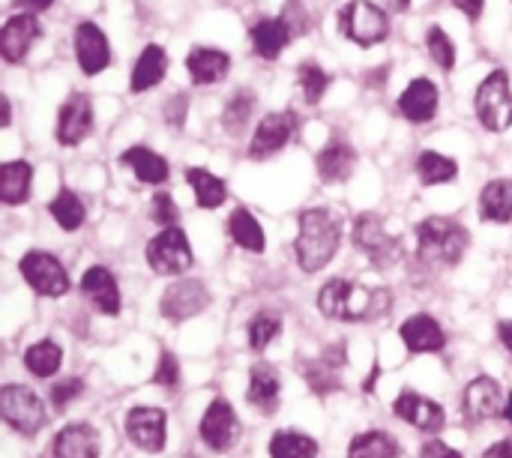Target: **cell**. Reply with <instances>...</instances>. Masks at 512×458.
<instances>
[{
  "label": "cell",
  "mask_w": 512,
  "mask_h": 458,
  "mask_svg": "<svg viewBox=\"0 0 512 458\" xmlns=\"http://www.w3.org/2000/svg\"><path fill=\"white\" fill-rule=\"evenodd\" d=\"M474 111L477 120L489 132H507L512 126V90L510 75L504 69H495L477 90L474 96Z\"/></svg>",
  "instance_id": "obj_6"
},
{
  "label": "cell",
  "mask_w": 512,
  "mask_h": 458,
  "mask_svg": "<svg viewBox=\"0 0 512 458\" xmlns=\"http://www.w3.org/2000/svg\"><path fill=\"white\" fill-rule=\"evenodd\" d=\"M81 393H84V381H81V378H69V381L57 384V387L51 390V405H54V411H66L69 402H75Z\"/></svg>",
  "instance_id": "obj_45"
},
{
  "label": "cell",
  "mask_w": 512,
  "mask_h": 458,
  "mask_svg": "<svg viewBox=\"0 0 512 458\" xmlns=\"http://www.w3.org/2000/svg\"><path fill=\"white\" fill-rule=\"evenodd\" d=\"M453 6H456V9H462L471 21H477V18L483 15L486 0H453Z\"/></svg>",
  "instance_id": "obj_48"
},
{
  "label": "cell",
  "mask_w": 512,
  "mask_h": 458,
  "mask_svg": "<svg viewBox=\"0 0 512 458\" xmlns=\"http://www.w3.org/2000/svg\"><path fill=\"white\" fill-rule=\"evenodd\" d=\"M186 69L192 75V84L198 87H207V84H216L228 75L231 69V57L222 51V48H192L189 57H186Z\"/></svg>",
  "instance_id": "obj_24"
},
{
  "label": "cell",
  "mask_w": 512,
  "mask_h": 458,
  "mask_svg": "<svg viewBox=\"0 0 512 458\" xmlns=\"http://www.w3.org/2000/svg\"><path fill=\"white\" fill-rule=\"evenodd\" d=\"M462 411L471 423H486V420L504 417V411H507L504 387L489 375L471 381L465 390V399H462Z\"/></svg>",
  "instance_id": "obj_14"
},
{
  "label": "cell",
  "mask_w": 512,
  "mask_h": 458,
  "mask_svg": "<svg viewBox=\"0 0 512 458\" xmlns=\"http://www.w3.org/2000/svg\"><path fill=\"white\" fill-rule=\"evenodd\" d=\"M18 9H24V12H42V9H48L54 0H12Z\"/></svg>",
  "instance_id": "obj_49"
},
{
  "label": "cell",
  "mask_w": 512,
  "mask_h": 458,
  "mask_svg": "<svg viewBox=\"0 0 512 458\" xmlns=\"http://www.w3.org/2000/svg\"><path fill=\"white\" fill-rule=\"evenodd\" d=\"M165 411L162 408H132L126 417V435L129 441L144 453H162L165 450Z\"/></svg>",
  "instance_id": "obj_16"
},
{
  "label": "cell",
  "mask_w": 512,
  "mask_h": 458,
  "mask_svg": "<svg viewBox=\"0 0 512 458\" xmlns=\"http://www.w3.org/2000/svg\"><path fill=\"white\" fill-rule=\"evenodd\" d=\"M168 72V54L162 45H147L138 60H135V69H132V84L129 90L132 93H144V90H153Z\"/></svg>",
  "instance_id": "obj_29"
},
{
  "label": "cell",
  "mask_w": 512,
  "mask_h": 458,
  "mask_svg": "<svg viewBox=\"0 0 512 458\" xmlns=\"http://www.w3.org/2000/svg\"><path fill=\"white\" fill-rule=\"evenodd\" d=\"M393 300L387 288H366L348 279H330L318 294V309L330 321L342 324H372L390 312Z\"/></svg>",
  "instance_id": "obj_1"
},
{
  "label": "cell",
  "mask_w": 512,
  "mask_h": 458,
  "mask_svg": "<svg viewBox=\"0 0 512 458\" xmlns=\"http://www.w3.org/2000/svg\"><path fill=\"white\" fill-rule=\"evenodd\" d=\"M207 306H210V291L201 279H180V282L168 285L159 300V312L174 324H183V321L201 315Z\"/></svg>",
  "instance_id": "obj_10"
},
{
  "label": "cell",
  "mask_w": 512,
  "mask_h": 458,
  "mask_svg": "<svg viewBox=\"0 0 512 458\" xmlns=\"http://www.w3.org/2000/svg\"><path fill=\"white\" fill-rule=\"evenodd\" d=\"M177 219H180V210H177L174 198L168 192H159L153 198V222L162 228H171V225H177Z\"/></svg>",
  "instance_id": "obj_43"
},
{
  "label": "cell",
  "mask_w": 512,
  "mask_h": 458,
  "mask_svg": "<svg viewBox=\"0 0 512 458\" xmlns=\"http://www.w3.org/2000/svg\"><path fill=\"white\" fill-rule=\"evenodd\" d=\"M438 99H441L438 84H435L432 78L420 75V78H414V81L405 87V93L399 96V114H402L405 120H411V123H429V120H435V114H438Z\"/></svg>",
  "instance_id": "obj_20"
},
{
  "label": "cell",
  "mask_w": 512,
  "mask_h": 458,
  "mask_svg": "<svg viewBox=\"0 0 512 458\" xmlns=\"http://www.w3.org/2000/svg\"><path fill=\"white\" fill-rule=\"evenodd\" d=\"M81 291L90 297V303L102 315H108V318L120 315V306H123L120 303V288H117V279H114V273L108 267H102V264L90 267L84 273V279H81Z\"/></svg>",
  "instance_id": "obj_23"
},
{
  "label": "cell",
  "mask_w": 512,
  "mask_h": 458,
  "mask_svg": "<svg viewBox=\"0 0 512 458\" xmlns=\"http://www.w3.org/2000/svg\"><path fill=\"white\" fill-rule=\"evenodd\" d=\"M483 458H512V441H501V444L489 447Z\"/></svg>",
  "instance_id": "obj_50"
},
{
  "label": "cell",
  "mask_w": 512,
  "mask_h": 458,
  "mask_svg": "<svg viewBox=\"0 0 512 458\" xmlns=\"http://www.w3.org/2000/svg\"><path fill=\"white\" fill-rule=\"evenodd\" d=\"M186 111H189V96H186V93H174V96L165 102V123L174 126V129H183Z\"/></svg>",
  "instance_id": "obj_46"
},
{
  "label": "cell",
  "mask_w": 512,
  "mask_h": 458,
  "mask_svg": "<svg viewBox=\"0 0 512 458\" xmlns=\"http://www.w3.org/2000/svg\"><path fill=\"white\" fill-rule=\"evenodd\" d=\"M279 390H282V381H279V372L270 366V363H255L249 369V405L264 411V414H273L279 408Z\"/></svg>",
  "instance_id": "obj_25"
},
{
  "label": "cell",
  "mask_w": 512,
  "mask_h": 458,
  "mask_svg": "<svg viewBox=\"0 0 512 458\" xmlns=\"http://www.w3.org/2000/svg\"><path fill=\"white\" fill-rule=\"evenodd\" d=\"M282 333V318L276 312H255L249 321V345L252 351H264L267 345H273Z\"/></svg>",
  "instance_id": "obj_41"
},
{
  "label": "cell",
  "mask_w": 512,
  "mask_h": 458,
  "mask_svg": "<svg viewBox=\"0 0 512 458\" xmlns=\"http://www.w3.org/2000/svg\"><path fill=\"white\" fill-rule=\"evenodd\" d=\"M243 435V426L234 414V408L225 402V399H216L210 402V408L204 411V420H201V438L210 450L216 453H228Z\"/></svg>",
  "instance_id": "obj_13"
},
{
  "label": "cell",
  "mask_w": 512,
  "mask_h": 458,
  "mask_svg": "<svg viewBox=\"0 0 512 458\" xmlns=\"http://www.w3.org/2000/svg\"><path fill=\"white\" fill-rule=\"evenodd\" d=\"M345 363H348V354H345V342H336L330 345L321 357L303 363V378L309 384V390L315 396H330L336 390H342V372H345Z\"/></svg>",
  "instance_id": "obj_12"
},
{
  "label": "cell",
  "mask_w": 512,
  "mask_h": 458,
  "mask_svg": "<svg viewBox=\"0 0 512 458\" xmlns=\"http://www.w3.org/2000/svg\"><path fill=\"white\" fill-rule=\"evenodd\" d=\"M177 381H180V363H177V357L171 351H162L159 366L153 372V384H159V387H177Z\"/></svg>",
  "instance_id": "obj_44"
},
{
  "label": "cell",
  "mask_w": 512,
  "mask_h": 458,
  "mask_svg": "<svg viewBox=\"0 0 512 458\" xmlns=\"http://www.w3.org/2000/svg\"><path fill=\"white\" fill-rule=\"evenodd\" d=\"M0 414L6 426H12L24 438H33L48 420L42 399L30 387H21V384H6L0 390Z\"/></svg>",
  "instance_id": "obj_7"
},
{
  "label": "cell",
  "mask_w": 512,
  "mask_h": 458,
  "mask_svg": "<svg viewBox=\"0 0 512 458\" xmlns=\"http://www.w3.org/2000/svg\"><path fill=\"white\" fill-rule=\"evenodd\" d=\"M498 336H501L504 348L512 354V321H501V324H498Z\"/></svg>",
  "instance_id": "obj_51"
},
{
  "label": "cell",
  "mask_w": 512,
  "mask_h": 458,
  "mask_svg": "<svg viewBox=\"0 0 512 458\" xmlns=\"http://www.w3.org/2000/svg\"><path fill=\"white\" fill-rule=\"evenodd\" d=\"M351 237H354V246L378 270H390L402 258V237H393L375 213H360L354 219V234Z\"/></svg>",
  "instance_id": "obj_5"
},
{
  "label": "cell",
  "mask_w": 512,
  "mask_h": 458,
  "mask_svg": "<svg viewBox=\"0 0 512 458\" xmlns=\"http://www.w3.org/2000/svg\"><path fill=\"white\" fill-rule=\"evenodd\" d=\"M18 270H21L24 282H27L39 297L57 300V297H63V294L69 291V276H66L63 264H60L54 255H48V252H27V255L21 258Z\"/></svg>",
  "instance_id": "obj_9"
},
{
  "label": "cell",
  "mask_w": 512,
  "mask_h": 458,
  "mask_svg": "<svg viewBox=\"0 0 512 458\" xmlns=\"http://www.w3.org/2000/svg\"><path fill=\"white\" fill-rule=\"evenodd\" d=\"M390 6H393L396 12H408V9H411V0H390Z\"/></svg>",
  "instance_id": "obj_52"
},
{
  "label": "cell",
  "mask_w": 512,
  "mask_h": 458,
  "mask_svg": "<svg viewBox=\"0 0 512 458\" xmlns=\"http://www.w3.org/2000/svg\"><path fill=\"white\" fill-rule=\"evenodd\" d=\"M504 417H507V420L512 423V390L507 393V411H504Z\"/></svg>",
  "instance_id": "obj_54"
},
{
  "label": "cell",
  "mask_w": 512,
  "mask_h": 458,
  "mask_svg": "<svg viewBox=\"0 0 512 458\" xmlns=\"http://www.w3.org/2000/svg\"><path fill=\"white\" fill-rule=\"evenodd\" d=\"M249 36H252V48H255V54H258V57H264V60H279V54H282V51L297 39V33H294L291 21H288L285 15L261 18V21L249 30Z\"/></svg>",
  "instance_id": "obj_21"
},
{
  "label": "cell",
  "mask_w": 512,
  "mask_h": 458,
  "mask_svg": "<svg viewBox=\"0 0 512 458\" xmlns=\"http://www.w3.org/2000/svg\"><path fill=\"white\" fill-rule=\"evenodd\" d=\"M393 411L399 420H405L408 426H414L417 432H426V435H438L447 426L444 408L414 390H402L399 399L393 402Z\"/></svg>",
  "instance_id": "obj_15"
},
{
  "label": "cell",
  "mask_w": 512,
  "mask_h": 458,
  "mask_svg": "<svg viewBox=\"0 0 512 458\" xmlns=\"http://www.w3.org/2000/svg\"><path fill=\"white\" fill-rule=\"evenodd\" d=\"M336 24H339L342 36L351 39L360 48H372V45H378V42H384L390 36V18L372 0H351V3H345L339 9Z\"/></svg>",
  "instance_id": "obj_4"
},
{
  "label": "cell",
  "mask_w": 512,
  "mask_h": 458,
  "mask_svg": "<svg viewBox=\"0 0 512 458\" xmlns=\"http://www.w3.org/2000/svg\"><path fill=\"white\" fill-rule=\"evenodd\" d=\"M459 174V165L456 159L438 153V150H423L420 159H417V177L423 186H441V183H450L456 180Z\"/></svg>",
  "instance_id": "obj_34"
},
{
  "label": "cell",
  "mask_w": 512,
  "mask_h": 458,
  "mask_svg": "<svg viewBox=\"0 0 512 458\" xmlns=\"http://www.w3.org/2000/svg\"><path fill=\"white\" fill-rule=\"evenodd\" d=\"M297 126H300V120H297V114L294 111H276V114H267L261 123H258V129H255V135H252V144H249V156L252 159H270V156H276L291 138H294V132H297Z\"/></svg>",
  "instance_id": "obj_11"
},
{
  "label": "cell",
  "mask_w": 512,
  "mask_h": 458,
  "mask_svg": "<svg viewBox=\"0 0 512 458\" xmlns=\"http://www.w3.org/2000/svg\"><path fill=\"white\" fill-rule=\"evenodd\" d=\"M42 27L36 21L33 12H21V15H12L3 30H0V54L6 63H21L30 51V45L39 39Z\"/></svg>",
  "instance_id": "obj_19"
},
{
  "label": "cell",
  "mask_w": 512,
  "mask_h": 458,
  "mask_svg": "<svg viewBox=\"0 0 512 458\" xmlns=\"http://www.w3.org/2000/svg\"><path fill=\"white\" fill-rule=\"evenodd\" d=\"M399 441L387 432H363L351 441L348 458H399Z\"/></svg>",
  "instance_id": "obj_36"
},
{
  "label": "cell",
  "mask_w": 512,
  "mask_h": 458,
  "mask_svg": "<svg viewBox=\"0 0 512 458\" xmlns=\"http://www.w3.org/2000/svg\"><path fill=\"white\" fill-rule=\"evenodd\" d=\"M120 165H126V168H132V174L141 180V183H150V186H159V183H165L168 180V162L156 153V150H150V147H129L123 156H120Z\"/></svg>",
  "instance_id": "obj_30"
},
{
  "label": "cell",
  "mask_w": 512,
  "mask_h": 458,
  "mask_svg": "<svg viewBox=\"0 0 512 458\" xmlns=\"http://www.w3.org/2000/svg\"><path fill=\"white\" fill-rule=\"evenodd\" d=\"M426 48H429V57L435 60V66L441 72H453L456 69V45H453V39L447 36V30L441 24L426 30Z\"/></svg>",
  "instance_id": "obj_40"
},
{
  "label": "cell",
  "mask_w": 512,
  "mask_h": 458,
  "mask_svg": "<svg viewBox=\"0 0 512 458\" xmlns=\"http://www.w3.org/2000/svg\"><path fill=\"white\" fill-rule=\"evenodd\" d=\"M186 183L192 186L195 201H198V207H204V210H216V207H222L225 198H228L225 180L216 177V174H210L207 168H186Z\"/></svg>",
  "instance_id": "obj_33"
},
{
  "label": "cell",
  "mask_w": 512,
  "mask_h": 458,
  "mask_svg": "<svg viewBox=\"0 0 512 458\" xmlns=\"http://www.w3.org/2000/svg\"><path fill=\"white\" fill-rule=\"evenodd\" d=\"M354 168H357V153L345 141H330L318 153V174L324 183H345L351 180Z\"/></svg>",
  "instance_id": "obj_27"
},
{
  "label": "cell",
  "mask_w": 512,
  "mask_h": 458,
  "mask_svg": "<svg viewBox=\"0 0 512 458\" xmlns=\"http://www.w3.org/2000/svg\"><path fill=\"white\" fill-rule=\"evenodd\" d=\"M480 219L495 225L512 222V180H492L480 195Z\"/></svg>",
  "instance_id": "obj_31"
},
{
  "label": "cell",
  "mask_w": 512,
  "mask_h": 458,
  "mask_svg": "<svg viewBox=\"0 0 512 458\" xmlns=\"http://www.w3.org/2000/svg\"><path fill=\"white\" fill-rule=\"evenodd\" d=\"M48 213L54 216V222L63 228V231H78L87 219V210H84V201L72 192V189H60L54 195V201L48 204Z\"/></svg>",
  "instance_id": "obj_37"
},
{
  "label": "cell",
  "mask_w": 512,
  "mask_h": 458,
  "mask_svg": "<svg viewBox=\"0 0 512 458\" xmlns=\"http://www.w3.org/2000/svg\"><path fill=\"white\" fill-rule=\"evenodd\" d=\"M297 78H300V90H303L306 102L309 105H318L324 99L327 87H330V75L318 63H303L300 72H297Z\"/></svg>",
  "instance_id": "obj_42"
},
{
  "label": "cell",
  "mask_w": 512,
  "mask_h": 458,
  "mask_svg": "<svg viewBox=\"0 0 512 458\" xmlns=\"http://www.w3.org/2000/svg\"><path fill=\"white\" fill-rule=\"evenodd\" d=\"M252 111H255V93H252L249 87H240V90L228 99V105H225V111H222V126H225V132H228V135L243 132L246 123H249V117H252Z\"/></svg>",
  "instance_id": "obj_39"
},
{
  "label": "cell",
  "mask_w": 512,
  "mask_h": 458,
  "mask_svg": "<svg viewBox=\"0 0 512 458\" xmlns=\"http://www.w3.org/2000/svg\"><path fill=\"white\" fill-rule=\"evenodd\" d=\"M420 458H465L459 450H453V447H447L444 441H426L423 444V453Z\"/></svg>",
  "instance_id": "obj_47"
},
{
  "label": "cell",
  "mask_w": 512,
  "mask_h": 458,
  "mask_svg": "<svg viewBox=\"0 0 512 458\" xmlns=\"http://www.w3.org/2000/svg\"><path fill=\"white\" fill-rule=\"evenodd\" d=\"M60 363H63V351H60V345L51 342V339H42V342H36V345H30V348L24 351V366H27L30 375H36V378H51V375H57Z\"/></svg>",
  "instance_id": "obj_38"
},
{
  "label": "cell",
  "mask_w": 512,
  "mask_h": 458,
  "mask_svg": "<svg viewBox=\"0 0 512 458\" xmlns=\"http://www.w3.org/2000/svg\"><path fill=\"white\" fill-rule=\"evenodd\" d=\"M75 57L84 75H99L111 63V45L99 24L81 21L75 27Z\"/></svg>",
  "instance_id": "obj_18"
},
{
  "label": "cell",
  "mask_w": 512,
  "mask_h": 458,
  "mask_svg": "<svg viewBox=\"0 0 512 458\" xmlns=\"http://www.w3.org/2000/svg\"><path fill=\"white\" fill-rule=\"evenodd\" d=\"M270 458H318V441L312 435L282 429L270 441Z\"/></svg>",
  "instance_id": "obj_35"
},
{
  "label": "cell",
  "mask_w": 512,
  "mask_h": 458,
  "mask_svg": "<svg viewBox=\"0 0 512 458\" xmlns=\"http://www.w3.org/2000/svg\"><path fill=\"white\" fill-rule=\"evenodd\" d=\"M54 458H99V435L87 423H72L54 438Z\"/></svg>",
  "instance_id": "obj_26"
},
{
  "label": "cell",
  "mask_w": 512,
  "mask_h": 458,
  "mask_svg": "<svg viewBox=\"0 0 512 458\" xmlns=\"http://www.w3.org/2000/svg\"><path fill=\"white\" fill-rule=\"evenodd\" d=\"M0 105H3V126H9V120H12V114H9V99L3 96V99H0Z\"/></svg>",
  "instance_id": "obj_53"
},
{
  "label": "cell",
  "mask_w": 512,
  "mask_h": 458,
  "mask_svg": "<svg viewBox=\"0 0 512 458\" xmlns=\"http://www.w3.org/2000/svg\"><path fill=\"white\" fill-rule=\"evenodd\" d=\"M93 132V105L87 93H72L57 114V141L63 147L81 144Z\"/></svg>",
  "instance_id": "obj_17"
},
{
  "label": "cell",
  "mask_w": 512,
  "mask_h": 458,
  "mask_svg": "<svg viewBox=\"0 0 512 458\" xmlns=\"http://www.w3.org/2000/svg\"><path fill=\"white\" fill-rule=\"evenodd\" d=\"M342 246V222L327 207H312L300 213V234L294 243L297 264L306 273L324 270Z\"/></svg>",
  "instance_id": "obj_2"
},
{
  "label": "cell",
  "mask_w": 512,
  "mask_h": 458,
  "mask_svg": "<svg viewBox=\"0 0 512 458\" xmlns=\"http://www.w3.org/2000/svg\"><path fill=\"white\" fill-rule=\"evenodd\" d=\"M399 336L411 354H441L447 345L444 327L432 315H414L399 327Z\"/></svg>",
  "instance_id": "obj_22"
},
{
  "label": "cell",
  "mask_w": 512,
  "mask_h": 458,
  "mask_svg": "<svg viewBox=\"0 0 512 458\" xmlns=\"http://www.w3.org/2000/svg\"><path fill=\"white\" fill-rule=\"evenodd\" d=\"M228 234H231V240H234L240 249H246V252H252V255H261V252L267 249L264 228L258 225V219H255L252 210H246V207H237V210L228 216Z\"/></svg>",
  "instance_id": "obj_32"
},
{
  "label": "cell",
  "mask_w": 512,
  "mask_h": 458,
  "mask_svg": "<svg viewBox=\"0 0 512 458\" xmlns=\"http://www.w3.org/2000/svg\"><path fill=\"white\" fill-rule=\"evenodd\" d=\"M471 246V234L462 222L447 216H429L417 225V255L432 270L456 267Z\"/></svg>",
  "instance_id": "obj_3"
},
{
  "label": "cell",
  "mask_w": 512,
  "mask_h": 458,
  "mask_svg": "<svg viewBox=\"0 0 512 458\" xmlns=\"http://www.w3.org/2000/svg\"><path fill=\"white\" fill-rule=\"evenodd\" d=\"M147 264L159 273V276H180L189 273L195 264V255L189 249V240L183 234V228L171 225L162 228L150 243H147Z\"/></svg>",
  "instance_id": "obj_8"
},
{
  "label": "cell",
  "mask_w": 512,
  "mask_h": 458,
  "mask_svg": "<svg viewBox=\"0 0 512 458\" xmlns=\"http://www.w3.org/2000/svg\"><path fill=\"white\" fill-rule=\"evenodd\" d=\"M30 183H33V165L24 159L3 162L0 165V201L6 207H18L30 198Z\"/></svg>",
  "instance_id": "obj_28"
}]
</instances>
